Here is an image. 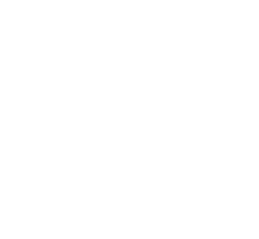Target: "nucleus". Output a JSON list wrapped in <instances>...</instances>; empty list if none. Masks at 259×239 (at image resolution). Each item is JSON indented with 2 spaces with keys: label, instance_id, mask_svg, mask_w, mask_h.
Instances as JSON below:
<instances>
[]
</instances>
